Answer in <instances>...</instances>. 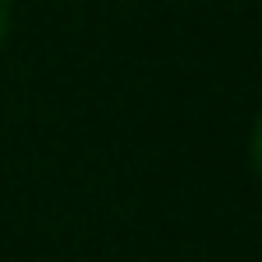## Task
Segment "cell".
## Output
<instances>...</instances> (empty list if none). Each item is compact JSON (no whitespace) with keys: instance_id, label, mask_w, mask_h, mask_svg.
Listing matches in <instances>:
<instances>
[{"instance_id":"cell-2","label":"cell","mask_w":262,"mask_h":262,"mask_svg":"<svg viewBox=\"0 0 262 262\" xmlns=\"http://www.w3.org/2000/svg\"><path fill=\"white\" fill-rule=\"evenodd\" d=\"M9 37V0H0V41Z\"/></svg>"},{"instance_id":"cell-1","label":"cell","mask_w":262,"mask_h":262,"mask_svg":"<svg viewBox=\"0 0 262 262\" xmlns=\"http://www.w3.org/2000/svg\"><path fill=\"white\" fill-rule=\"evenodd\" d=\"M253 166H258V175H262V115H258V124H253Z\"/></svg>"}]
</instances>
